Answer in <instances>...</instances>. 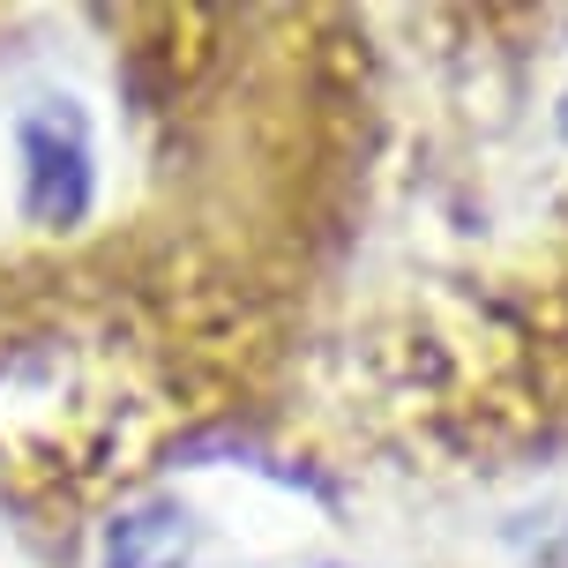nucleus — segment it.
<instances>
[{
	"label": "nucleus",
	"instance_id": "nucleus-1",
	"mask_svg": "<svg viewBox=\"0 0 568 568\" xmlns=\"http://www.w3.org/2000/svg\"><path fill=\"white\" fill-rule=\"evenodd\" d=\"M16 150H23V210L30 225L68 232L90 210V142L75 113H23L16 128Z\"/></svg>",
	"mask_w": 568,
	"mask_h": 568
},
{
	"label": "nucleus",
	"instance_id": "nucleus-2",
	"mask_svg": "<svg viewBox=\"0 0 568 568\" xmlns=\"http://www.w3.org/2000/svg\"><path fill=\"white\" fill-rule=\"evenodd\" d=\"M554 568H568V546H561V554H554Z\"/></svg>",
	"mask_w": 568,
	"mask_h": 568
}]
</instances>
